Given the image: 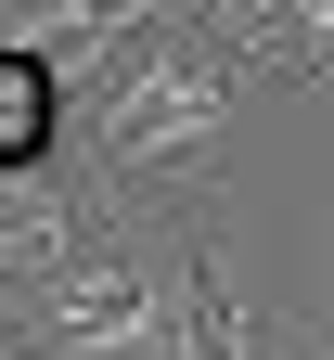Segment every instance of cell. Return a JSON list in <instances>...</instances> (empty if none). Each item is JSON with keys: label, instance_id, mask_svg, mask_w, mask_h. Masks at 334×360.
<instances>
[{"label": "cell", "instance_id": "277c9868", "mask_svg": "<svg viewBox=\"0 0 334 360\" xmlns=\"http://www.w3.org/2000/svg\"><path fill=\"white\" fill-rule=\"evenodd\" d=\"M0 360H13V347H0Z\"/></svg>", "mask_w": 334, "mask_h": 360}, {"label": "cell", "instance_id": "3957f363", "mask_svg": "<svg viewBox=\"0 0 334 360\" xmlns=\"http://www.w3.org/2000/svg\"><path fill=\"white\" fill-rule=\"evenodd\" d=\"M296 360H334V219H321V245L296 270Z\"/></svg>", "mask_w": 334, "mask_h": 360}, {"label": "cell", "instance_id": "7a4b0ae2", "mask_svg": "<svg viewBox=\"0 0 334 360\" xmlns=\"http://www.w3.org/2000/svg\"><path fill=\"white\" fill-rule=\"evenodd\" d=\"M193 26L231 52V77H309V65H334V0H270V13H245V0H206Z\"/></svg>", "mask_w": 334, "mask_h": 360}, {"label": "cell", "instance_id": "6da1fadb", "mask_svg": "<svg viewBox=\"0 0 334 360\" xmlns=\"http://www.w3.org/2000/svg\"><path fill=\"white\" fill-rule=\"evenodd\" d=\"M231 103H245V77H231V52L167 13V26H129V52L103 90H77V155L103 193L129 206H180L193 180L231 155Z\"/></svg>", "mask_w": 334, "mask_h": 360}]
</instances>
